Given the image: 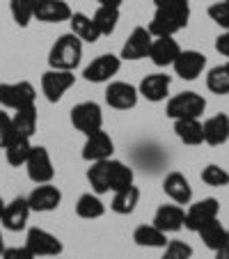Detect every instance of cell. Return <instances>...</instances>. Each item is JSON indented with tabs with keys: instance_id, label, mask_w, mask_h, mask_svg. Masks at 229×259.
Masks as SVG:
<instances>
[{
	"instance_id": "obj_1",
	"label": "cell",
	"mask_w": 229,
	"mask_h": 259,
	"mask_svg": "<svg viewBox=\"0 0 229 259\" xmlns=\"http://www.w3.org/2000/svg\"><path fill=\"white\" fill-rule=\"evenodd\" d=\"M83 62V41L73 32L62 34L55 39V44L49 51V64L51 69H62V71H73Z\"/></svg>"
},
{
	"instance_id": "obj_2",
	"label": "cell",
	"mask_w": 229,
	"mask_h": 259,
	"mask_svg": "<svg viewBox=\"0 0 229 259\" xmlns=\"http://www.w3.org/2000/svg\"><path fill=\"white\" fill-rule=\"evenodd\" d=\"M206 110V99L197 92H181L172 97L165 106V113L170 119H200Z\"/></svg>"
},
{
	"instance_id": "obj_3",
	"label": "cell",
	"mask_w": 229,
	"mask_h": 259,
	"mask_svg": "<svg viewBox=\"0 0 229 259\" xmlns=\"http://www.w3.org/2000/svg\"><path fill=\"white\" fill-rule=\"evenodd\" d=\"M37 101V90L28 80L19 83H0V106L10 108V110H21L30 108Z\"/></svg>"
},
{
	"instance_id": "obj_4",
	"label": "cell",
	"mask_w": 229,
	"mask_h": 259,
	"mask_svg": "<svg viewBox=\"0 0 229 259\" xmlns=\"http://www.w3.org/2000/svg\"><path fill=\"white\" fill-rule=\"evenodd\" d=\"M71 124L78 128L83 136H92V133L103 128V113L101 106L94 101H80L71 108Z\"/></svg>"
},
{
	"instance_id": "obj_5",
	"label": "cell",
	"mask_w": 229,
	"mask_h": 259,
	"mask_svg": "<svg viewBox=\"0 0 229 259\" xmlns=\"http://www.w3.org/2000/svg\"><path fill=\"white\" fill-rule=\"evenodd\" d=\"M25 170H28V179L32 184H51L55 177V167H53V161H51L49 149L32 145L30 156L25 161Z\"/></svg>"
},
{
	"instance_id": "obj_6",
	"label": "cell",
	"mask_w": 229,
	"mask_h": 259,
	"mask_svg": "<svg viewBox=\"0 0 229 259\" xmlns=\"http://www.w3.org/2000/svg\"><path fill=\"white\" fill-rule=\"evenodd\" d=\"M25 245L30 248V252L34 257H60L64 250L62 241L55 234L41 230V227H32L28 230V236H25Z\"/></svg>"
},
{
	"instance_id": "obj_7",
	"label": "cell",
	"mask_w": 229,
	"mask_h": 259,
	"mask_svg": "<svg viewBox=\"0 0 229 259\" xmlns=\"http://www.w3.org/2000/svg\"><path fill=\"white\" fill-rule=\"evenodd\" d=\"M188 19H190V14L156 10L147 30L151 32V37H174L179 30H184L186 25H188Z\"/></svg>"
},
{
	"instance_id": "obj_8",
	"label": "cell",
	"mask_w": 229,
	"mask_h": 259,
	"mask_svg": "<svg viewBox=\"0 0 229 259\" xmlns=\"http://www.w3.org/2000/svg\"><path fill=\"white\" fill-rule=\"evenodd\" d=\"M122 69V58L112 53H103L99 58H94L92 62L85 67L83 76L89 83H110L112 76H117Z\"/></svg>"
},
{
	"instance_id": "obj_9",
	"label": "cell",
	"mask_w": 229,
	"mask_h": 259,
	"mask_svg": "<svg viewBox=\"0 0 229 259\" xmlns=\"http://www.w3.org/2000/svg\"><path fill=\"white\" fill-rule=\"evenodd\" d=\"M73 83H76L73 71L49 69V71H44V76H41V92H44V97L49 99L51 103H55L73 88Z\"/></svg>"
},
{
	"instance_id": "obj_10",
	"label": "cell",
	"mask_w": 229,
	"mask_h": 259,
	"mask_svg": "<svg viewBox=\"0 0 229 259\" xmlns=\"http://www.w3.org/2000/svg\"><path fill=\"white\" fill-rule=\"evenodd\" d=\"M220 213V204L215 197H206L195 204H190V209L186 211V223L184 227H188L190 232H200L204 225H209L211 220H215Z\"/></svg>"
},
{
	"instance_id": "obj_11",
	"label": "cell",
	"mask_w": 229,
	"mask_h": 259,
	"mask_svg": "<svg viewBox=\"0 0 229 259\" xmlns=\"http://www.w3.org/2000/svg\"><path fill=\"white\" fill-rule=\"evenodd\" d=\"M138 88H133L131 83L124 80H110V85L106 88V103L115 110H131L138 103Z\"/></svg>"
},
{
	"instance_id": "obj_12",
	"label": "cell",
	"mask_w": 229,
	"mask_h": 259,
	"mask_svg": "<svg viewBox=\"0 0 229 259\" xmlns=\"http://www.w3.org/2000/svg\"><path fill=\"white\" fill-rule=\"evenodd\" d=\"M115 152V142L108 136L106 131H97L92 136H85V145H83V158L87 163H97V161H108L112 158Z\"/></svg>"
},
{
	"instance_id": "obj_13",
	"label": "cell",
	"mask_w": 229,
	"mask_h": 259,
	"mask_svg": "<svg viewBox=\"0 0 229 259\" xmlns=\"http://www.w3.org/2000/svg\"><path fill=\"white\" fill-rule=\"evenodd\" d=\"M32 213L28 204V197H14L10 204H5L3 209V215H0V223L7 232H21L28 225V218Z\"/></svg>"
},
{
	"instance_id": "obj_14",
	"label": "cell",
	"mask_w": 229,
	"mask_h": 259,
	"mask_svg": "<svg viewBox=\"0 0 229 259\" xmlns=\"http://www.w3.org/2000/svg\"><path fill=\"white\" fill-rule=\"evenodd\" d=\"M62 202V193H60L58 186L53 184H37L34 191L28 195V204L32 211L37 213H49V211H55Z\"/></svg>"
},
{
	"instance_id": "obj_15",
	"label": "cell",
	"mask_w": 229,
	"mask_h": 259,
	"mask_svg": "<svg viewBox=\"0 0 229 259\" xmlns=\"http://www.w3.org/2000/svg\"><path fill=\"white\" fill-rule=\"evenodd\" d=\"M151 41H154V37H151L149 30L142 28V25H138V28H133V32L128 34V39L124 41L122 55H119V58H122V60H142V58H149Z\"/></svg>"
},
{
	"instance_id": "obj_16",
	"label": "cell",
	"mask_w": 229,
	"mask_h": 259,
	"mask_svg": "<svg viewBox=\"0 0 229 259\" xmlns=\"http://www.w3.org/2000/svg\"><path fill=\"white\" fill-rule=\"evenodd\" d=\"M172 67H174L176 76H181L184 80H195L197 76H202V71H204L206 58L200 51H181Z\"/></svg>"
},
{
	"instance_id": "obj_17",
	"label": "cell",
	"mask_w": 229,
	"mask_h": 259,
	"mask_svg": "<svg viewBox=\"0 0 229 259\" xmlns=\"http://www.w3.org/2000/svg\"><path fill=\"white\" fill-rule=\"evenodd\" d=\"M71 7L64 0H37L34 3V19L41 23H62L71 19Z\"/></svg>"
},
{
	"instance_id": "obj_18",
	"label": "cell",
	"mask_w": 229,
	"mask_h": 259,
	"mask_svg": "<svg viewBox=\"0 0 229 259\" xmlns=\"http://www.w3.org/2000/svg\"><path fill=\"white\" fill-rule=\"evenodd\" d=\"M186 223V211L179 204H161L154 213L151 225H156L161 232L170 234V232H179Z\"/></svg>"
},
{
	"instance_id": "obj_19",
	"label": "cell",
	"mask_w": 229,
	"mask_h": 259,
	"mask_svg": "<svg viewBox=\"0 0 229 259\" xmlns=\"http://www.w3.org/2000/svg\"><path fill=\"white\" fill-rule=\"evenodd\" d=\"M170 85H172L170 76H165V73H149V76L142 78L138 92H140V97H145L147 101L158 103V101H165L167 92H170Z\"/></svg>"
},
{
	"instance_id": "obj_20",
	"label": "cell",
	"mask_w": 229,
	"mask_h": 259,
	"mask_svg": "<svg viewBox=\"0 0 229 259\" xmlns=\"http://www.w3.org/2000/svg\"><path fill=\"white\" fill-rule=\"evenodd\" d=\"M181 49L176 44V39H172V37H154L149 49V58L156 67H172Z\"/></svg>"
},
{
	"instance_id": "obj_21",
	"label": "cell",
	"mask_w": 229,
	"mask_h": 259,
	"mask_svg": "<svg viewBox=\"0 0 229 259\" xmlns=\"http://www.w3.org/2000/svg\"><path fill=\"white\" fill-rule=\"evenodd\" d=\"M163 191L174 204H190L193 200V186L181 172H170L163 179Z\"/></svg>"
},
{
	"instance_id": "obj_22",
	"label": "cell",
	"mask_w": 229,
	"mask_h": 259,
	"mask_svg": "<svg viewBox=\"0 0 229 259\" xmlns=\"http://www.w3.org/2000/svg\"><path fill=\"white\" fill-rule=\"evenodd\" d=\"M202 131H204V142L211 147L224 145L229 140V117L224 113L213 115L202 124Z\"/></svg>"
},
{
	"instance_id": "obj_23",
	"label": "cell",
	"mask_w": 229,
	"mask_h": 259,
	"mask_svg": "<svg viewBox=\"0 0 229 259\" xmlns=\"http://www.w3.org/2000/svg\"><path fill=\"white\" fill-rule=\"evenodd\" d=\"M69 25H71V32L76 34L80 41H85V44H94V41H99V37H101V32L97 30L92 16L83 14V12H73L71 19H69Z\"/></svg>"
},
{
	"instance_id": "obj_24",
	"label": "cell",
	"mask_w": 229,
	"mask_h": 259,
	"mask_svg": "<svg viewBox=\"0 0 229 259\" xmlns=\"http://www.w3.org/2000/svg\"><path fill=\"white\" fill-rule=\"evenodd\" d=\"M108 181H110V191L117 193L124 188L133 186V170L122 161L108 158Z\"/></svg>"
},
{
	"instance_id": "obj_25",
	"label": "cell",
	"mask_w": 229,
	"mask_h": 259,
	"mask_svg": "<svg viewBox=\"0 0 229 259\" xmlns=\"http://www.w3.org/2000/svg\"><path fill=\"white\" fill-rule=\"evenodd\" d=\"M133 241L140 248H165L167 234L158 230L156 225H138L133 232Z\"/></svg>"
},
{
	"instance_id": "obj_26",
	"label": "cell",
	"mask_w": 229,
	"mask_h": 259,
	"mask_svg": "<svg viewBox=\"0 0 229 259\" xmlns=\"http://www.w3.org/2000/svg\"><path fill=\"white\" fill-rule=\"evenodd\" d=\"M174 133L184 145H202L204 142V131H202L200 119H174Z\"/></svg>"
},
{
	"instance_id": "obj_27",
	"label": "cell",
	"mask_w": 229,
	"mask_h": 259,
	"mask_svg": "<svg viewBox=\"0 0 229 259\" xmlns=\"http://www.w3.org/2000/svg\"><path fill=\"white\" fill-rule=\"evenodd\" d=\"M138 202H140V188L138 186H128L124 191H117L112 195V202H110V209L119 215H128L135 211Z\"/></svg>"
},
{
	"instance_id": "obj_28",
	"label": "cell",
	"mask_w": 229,
	"mask_h": 259,
	"mask_svg": "<svg viewBox=\"0 0 229 259\" xmlns=\"http://www.w3.org/2000/svg\"><path fill=\"white\" fill-rule=\"evenodd\" d=\"M76 213L85 220L101 218V215L106 213V204H103L101 195H97V193H85V195H80L78 202H76Z\"/></svg>"
},
{
	"instance_id": "obj_29",
	"label": "cell",
	"mask_w": 229,
	"mask_h": 259,
	"mask_svg": "<svg viewBox=\"0 0 229 259\" xmlns=\"http://www.w3.org/2000/svg\"><path fill=\"white\" fill-rule=\"evenodd\" d=\"M30 149H32V142H30V138L16 136L14 140H12L10 145L5 147V158H7V163H10L12 167L25 165V161H28V156H30Z\"/></svg>"
},
{
	"instance_id": "obj_30",
	"label": "cell",
	"mask_w": 229,
	"mask_h": 259,
	"mask_svg": "<svg viewBox=\"0 0 229 259\" xmlns=\"http://www.w3.org/2000/svg\"><path fill=\"white\" fill-rule=\"evenodd\" d=\"M87 181H89V186H92V193H97V195H106V193H110V181H108V161L89 163Z\"/></svg>"
},
{
	"instance_id": "obj_31",
	"label": "cell",
	"mask_w": 229,
	"mask_h": 259,
	"mask_svg": "<svg viewBox=\"0 0 229 259\" xmlns=\"http://www.w3.org/2000/svg\"><path fill=\"white\" fill-rule=\"evenodd\" d=\"M14 128H16V136H23V138H32L34 131H37V108L30 106V108H21V110H14Z\"/></svg>"
},
{
	"instance_id": "obj_32",
	"label": "cell",
	"mask_w": 229,
	"mask_h": 259,
	"mask_svg": "<svg viewBox=\"0 0 229 259\" xmlns=\"http://www.w3.org/2000/svg\"><path fill=\"white\" fill-rule=\"evenodd\" d=\"M94 25H97V30L103 34H112L115 30H117V23H119V7H103L99 5V10L94 12L92 16Z\"/></svg>"
},
{
	"instance_id": "obj_33",
	"label": "cell",
	"mask_w": 229,
	"mask_h": 259,
	"mask_svg": "<svg viewBox=\"0 0 229 259\" xmlns=\"http://www.w3.org/2000/svg\"><path fill=\"white\" fill-rule=\"evenodd\" d=\"M206 88L213 94H229V62L211 69L206 76Z\"/></svg>"
},
{
	"instance_id": "obj_34",
	"label": "cell",
	"mask_w": 229,
	"mask_h": 259,
	"mask_svg": "<svg viewBox=\"0 0 229 259\" xmlns=\"http://www.w3.org/2000/svg\"><path fill=\"white\" fill-rule=\"evenodd\" d=\"M34 3L37 0H12L10 3L12 19L19 28H28L30 21L34 19Z\"/></svg>"
},
{
	"instance_id": "obj_35",
	"label": "cell",
	"mask_w": 229,
	"mask_h": 259,
	"mask_svg": "<svg viewBox=\"0 0 229 259\" xmlns=\"http://www.w3.org/2000/svg\"><path fill=\"white\" fill-rule=\"evenodd\" d=\"M197 234L202 236V241H204V245L209 250H218L220 245H222V241H224V234H227V230H224L222 225H220V220L215 218V220H211L209 225H204L202 227L200 232H197Z\"/></svg>"
},
{
	"instance_id": "obj_36",
	"label": "cell",
	"mask_w": 229,
	"mask_h": 259,
	"mask_svg": "<svg viewBox=\"0 0 229 259\" xmlns=\"http://www.w3.org/2000/svg\"><path fill=\"white\" fill-rule=\"evenodd\" d=\"M202 181H204L206 186H213V188L229 186V172L220 165H206L202 170Z\"/></svg>"
},
{
	"instance_id": "obj_37",
	"label": "cell",
	"mask_w": 229,
	"mask_h": 259,
	"mask_svg": "<svg viewBox=\"0 0 229 259\" xmlns=\"http://www.w3.org/2000/svg\"><path fill=\"white\" fill-rule=\"evenodd\" d=\"M193 257V248L186 241H167L165 252L161 259H190Z\"/></svg>"
},
{
	"instance_id": "obj_38",
	"label": "cell",
	"mask_w": 229,
	"mask_h": 259,
	"mask_svg": "<svg viewBox=\"0 0 229 259\" xmlns=\"http://www.w3.org/2000/svg\"><path fill=\"white\" fill-rule=\"evenodd\" d=\"M16 138V128H14V119L7 113L0 110V149H5L12 140Z\"/></svg>"
},
{
	"instance_id": "obj_39",
	"label": "cell",
	"mask_w": 229,
	"mask_h": 259,
	"mask_svg": "<svg viewBox=\"0 0 229 259\" xmlns=\"http://www.w3.org/2000/svg\"><path fill=\"white\" fill-rule=\"evenodd\" d=\"M209 16L213 23H218L220 28L229 30V3H213V5L209 7Z\"/></svg>"
},
{
	"instance_id": "obj_40",
	"label": "cell",
	"mask_w": 229,
	"mask_h": 259,
	"mask_svg": "<svg viewBox=\"0 0 229 259\" xmlns=\"http://www.w3.org/2000/svg\"><path fill=\"white\" fill-rule=\"evenodd\" d=\"M156 10L167 12H181V14H190V3L188 0H154Z\"/></svg>"
},
{
	"instance_id": "obj_41",
	"label": "cell",
	"mask_w": 229,
	"mask_h": 259,
	"mask_svg": "<svg viewBox=\"0 0 229 259\" xmlns=\"http://www.w3.org/2000/svg\"><path fill=\"white\" fill-rule=\"evenodd\" d=\"M0 259H37L32 252H30L28 245H12V248H5Z\"/></svg>"
},
{
	"instance_id": "obj_42",
	"label": "cell",
	"mask_w": 229,
	"mask_h": 259,
	"mask_svg": "<svg viewBox=\"0 0 229 259\" xmlns=\"http://www.w3.org/2000/svg\"><path fill=\"white\" fill-rule=\"evenodd\" d=\"M215 51L220 55H224V58H229V30H224L218 39H215Z\"/></svg>"
},
{
	"instance_id": "obj_43",
	"label": "cell",
	"mask_w": 229,
	"mask_h": 259,
	"mask_svg": "<svg viewBox=\"0 0 229 259\" xmlns=\"http://www.w3.org/2000/svg\"><path fill=\"white\" fill-rule=\"evenodd\" d=\"M215 259H229V230L224 234V241L218 250H215Z\"/></svg>"
},
{
	"instance_id": "obj_44",
	"label": "cell",
	"mask_w": 229,
	"mask_h": 259,
	"mask_svg": "<svg viewBox=\"0 0 229 259\" xmlns=\"http://www.w3.org/2000/svg\"><path fill=\"white\" fill-rule=\"evenodd\" d=\"M97 3L103 5V7H122L124 0H97Z\"/></svg>"
},
{
	"instance_id": "obj_45",
	"label": "cell",
	"mask_w": 229,
	"mask_h": 259,
	"mask_svg": "<svg viewBox=\"0 0 229 259\" xmlns=\"http://www.w3.org/2000/svg\"><path fill=\"white\" fill-rule=\"evenodd\" d=\"M3 250H5V239H3V232H0V254H3Z\"/></svg>"
},
{
	"instance_id": "obj_46",
	"label": "cell",
	"mask_w": 229,
	"mask_h": 259,
	"mask_svg": "<svg viewBox=\"0 0 229 259\" xmlns=\"http://www.w3.org/2000/svg\"><path fill=\"white\" fill-rule=\"evenodd\" d=\"M3 209H5V202H3V197H0V215H3Z\"/></svg>"
},
{
	"instance_id": "obj_47",
	"label": "cell",
	"mask_w": 229,
	"mask_h": 259,
	"mask_svg": "<svg viewBox=\"0 0 229 259\" xmlns=\"http://www.w3.org/2000/svg\"><path fill=\"white\" fill-rule=\"evenodd\" d=\"M224 3H229V0H224Z\"/></svg>"
},
{
	"instance_id": "obj_48",
	"label": "cell",
	"mask_w": 229,
	"mask_h": 259,
	"mask_svg": "<svg viewBox=\"0 0 229 259\" xmlns=\"http://www.w3.org/2000/svg\"><path fill=\"white\" fill-rule=\"evenodd\" d=\"M53 259H58V257H53Z\"/></svg>"
}]
</instances>
